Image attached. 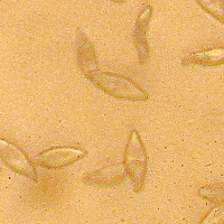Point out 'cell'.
Returning a JSON list of instances; mask_svg holds the SVG:
<instances>
[{"label":"cell","mask_w":224,"mask_h":224,"mask_svg":"<svg viewBox=\"0 0 224 224\" xmlns=\"http://www.w3.org/2000/svg\"><path fill=\"white\" fill-rule=\"evenodd\" d=\"M99 90L114 99L129 102H141L149 99V94L137 82L123 75L107 71H93L84 75Z\"/></svg>","instance_id":"obj_1"},{"label":"cell","mask_w":224,"mask_h":224,"mask_svg":"<svg viewBox=\"0 0 224 224\" xmlns=\"http://www.w3.org/2000/svg\"><path fill=\"white\" fill-rule=\"evenodd\" d=\"M124 173L131 184L132 191L139 193L145 188L148 172V154L141 136L137 129L128 134L122 160Z\"/></svg>","instance_id":"obj_2"},{"label":"cell","mask_w":224,"mask_h":224,"mask_svg":"<svg viewBox=\"0 0 224 224\" xmlns=\"http://www.w3.org/2000/svg\"><path fill=\"white\" fill-rule=\"evenodd\" d=\"M89 151L79 147H51L36 156V164L46 169H62L88 156Z\"/></svg>","instance_id":"obj_3"},{"label":"cell","mask_w":224,"mask_h":224,"mask_svg":"<svg viewBox=\"0 0 224 224\" xmlns=\"http://www.w3.org/2000/svg\"><path fill=\"white\" fill-rule=\"evenodd\" d=\"M0 158L9 169L18 175L37 182V170L34 162L19 146L6 139H0Z\"/></svg>","instance_id":"obj_4"},{"label":"cell","mask_w":224,"mask_h":224,"mask_svg":"<svg viewBox=\"0 0 224 224\" xmlns=\"http://www.w3.org/2000/svg\"><path fill=\"white\" fill-rule=\"evenodd\" d=\"M154 7L150 3H146L140 8L137 15L134 29V45L137 49L138 62L141 66H146L150 58V49L148 45V30L152 19Z\"/></svg>","instance_id":"obj_5"},{"label":"cell","mask_w":224,"mask_h":224,"mask_svg":"<svg viewBox=\"0 0 224 224\" xmlns=\"http://www.w3.org/2000/svg\"><path fill=\"white\" fill-rule=\"evenodd\" d=\"M76 59L79 68L86 75L93 71L99 70V61L98 55L94 45L80 28L76 30Z\"/></svg>","instance_id":"obj_6"},{"label":"cell","mask_w":224,"mask_h":224,"mask_svg":"<svg viewBox=\"0 0 224 224\" xmlns=\"http://www.w3.org/2000/svg\"><path fill=\"white\" fill-rule=\"evenodd\" d=\"M183 66H206L215 67L224 64V45L204 48L188 53L182 58Z\"/></svg>","instance_id":"obj_7"},{"label":"cell","mask_w":224,"mask_h":224,"mask_svg":"<svg viewBox=\"0 0 224 224\" xmlns=\"http://www.w3.org/2000/svg\"><path fill=\"white\" fill-rule=\"evenodd\" d=\"M124 180L123 174L114 168H104V169L90 172L84 174L83 182L86 185L96 186V187H109L122 184Z\"/></svg>","instance_id":"obj_8"},{"label":"cell","mask_w":224,"mask_h":224,"mask_svg":"<svg viewBox=\"0 0 224 224\" xmlns=\"http://www.w3.org/2000/svg\"><path fill=\"white\" fill-rule=\"evenodd\" d=\"M197 5L205 13L224 24V3L223 0H195Z\"/></svg>","instance_id":"obj_9"},{"label":"cell","mask_w":224,"mask_h":224,"mask_svg":"<svg viewBox=\"0 0 224 224\" xmlns=\"http://www.w3.org/2000/svg\"><path fill=\"white\" fill-rule=\"evenodd\" d=\"M199 224H224V199L213 206Z\"/></svg>","instance_id":"obj_10"},{"label":"cell","mask_w":224,"mask_h":224,"mask_svg":"<svg viewBox=\"0 0 224 224\" xmlns=\"http://www.w3.org/2000/svg\"><path fill=\"white\" fill-rule=\"evenodd\" d=\"M199 195L210 202H221L224 199V187L219 185H204L199 188Z\"/></svg>","instance_id":"obj_11"},{"label":"cell","mask_w":224,"mask_h":224,"mask_svg":"<svg viewBox=\"0 0 224 224\" xmlns=\"http://www.w3.org/2000/svg\"><path fill=\"white\" fill-rule=\"evenodd\" d=\"M108 1L114 3H117V5H122V3H126V0H108Z\"/></svg>","instance_id":"obj_12"},{"label":"cell","mask_w":224,"mask_h":224,"mask_svg":"<svg viewBox=\"0 0 224 224\" xmlns=\"http://www.w3.org/2000/svg\"><path fill=\"white\" fill-rule=\"evenodd\" d=\"M223 3H224V0H223Z\"/></svg>","instance_id":"obj_13"}]
</instances>
